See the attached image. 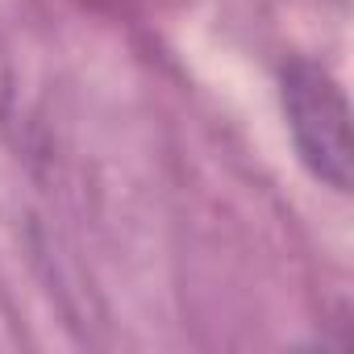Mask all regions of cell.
Listing matches in <instances>:
<instances>
[{"mask_svg": "<svg viewBox=\"0 0 354 354\" xmlns=\"http://www.w3.org/2000/svg\"><path fill=\"white\" fill-rule=\"evenodd\" d=\"M283 117L296 138L304 167L333 192H350L354 150H350V104L342 84L308 59L288 63L283 71Z\"/></svg>", "mask_w": 354, "mask_h": 354, "instance_id": "1", "label": "cell"}]
</instances>
